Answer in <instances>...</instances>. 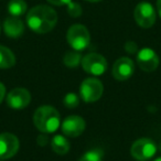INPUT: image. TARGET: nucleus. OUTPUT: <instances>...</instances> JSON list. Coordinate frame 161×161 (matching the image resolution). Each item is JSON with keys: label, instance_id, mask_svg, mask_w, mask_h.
Segmentation results:
<instances>
[{"label": "nucleus", "instance_id": "obj_10", "mask_svg": "<svg viewBox=\"0 0 161 161\" xmlns=\"http://www.w3.org/2000/svg\"><path fill=\"white\" fill-rule=\"evenodd\" d=\"M86 127V123L83 118L77 115H71L67 116L64 120L61 123V129L64 136L76 138L83 134Z\"/></svg>", "mask_w": 161, "mask_h": 161}, {"label": "nucleus", "instance_id": "obj_7", "mask_svg": "<svg viewBox=\"0 0 161 161\" xmlns=\"http://www.w3.org/2000/svg\"><path fill=\"white\" fill-rule=\"evenodd\" d=\"M134 18L139 27L143 29H149L156 23V10L151 3L142 1V3H139L135 8Z\"/></svg>", "mask_w": 161, "mask_h": 161}, {"label": "nucleus", "instance_id": "obj_28", "mask_svg": "<svg viewBox=\"0 0 161 161\" xmlns=\"http://www.w3.org/2000/svg\"><path fill=\"white\" fill-rule=\"evenodd\" d=\"M0 30H1V27H0Z\"/></svg>", "mask_w": 161, "mask_h": 161}, {"label": "nucleus", "instance_id": "obj_12", "mask_svg": "<svg viewBox=\"0 0 161 161\" xmlns=\"http://www.w3.org/2000/svg\"><path fill=\"white\" fill-rule=\"evenodd\" d=\"M134 72L135 64L132 60L129 58H126V56H123V58H119L114 63L112 73L115 80L123 82V80H126L131 77Z\"/></svg>", "mask_w": 161, "mask_h": 161}, {"label": "nucleus", "instance_id": "obj_27", "mask_svg": "<svg viewBox=\"0 0 161 161\" xmlns=\"http://www.w3.org/2000/svg\"><path fill=\"white\" fill-rule=\"evenodd\" d=\"M154 161H161V157H159V158H157Z\"/></svg>", "mask_w": 161, "mask_h": 161}, {"label": "nucleus", "instance_id": "obj_6", "mask_svg": "<svg viewBox=\"0 0 161 161\" xmlns=\"http://www.w3.org/2000/svg\"><path fill=\"white\" fill-rule=\"evenodd\" d=\"M157 152V145L150 138H140L136 140L130 148V154L138 161H147Z\"/></svg>", "mask_w": 161, "mask_h": 161}, {"label": "nucleus", "instance_id": "obj_2", "mask_svg": "<svg viewBox=\"0 0 161 161\" xmlns=\"http://www.w3.org/2000/svg\"><path fill=\"white\" fill-rule=\"evenodd\" d=\"M33 124L39 131L43 134H52L61 126L60 113L53 106H40L33 114Z\"/></svg>", "mask_w": 161, "mask_h": 161}, {"label": "nucleus", "instance_id": "obj_18", "mask_svg": "<svg viewBox=\"0 0 161 161\" xmlns=\"http://www.w3.org/2000/svg\"><path fill=\"white\" fill-rule=\"evenodd\" d=\"M104 151L102 149H91L80 157L78 161H103Z\"/></svg>", "mask_w": 161, "mask_h": 161}, {"label": "nucleus", "instance_id": "obj_8", "mask_svg": "<svg viewBox=\"0 0 161 161\" xmlns=\"http://www.w3.org/2000/svg\"><path fill=\"white\" fill-rule=\"evenodd\" d=\"M7 105L14 110L25 109L31 103V94L28 90L22 87H17L10 91L6 96Z\"/></svg>", "mask_w": 161, "mask_h": 161}, {"label": "nucleus", "instance_id": "obj_11", "mask_svg": "<svg viewBox=\"0 0 161 161\" xmlns=\"http://www.w3.org/2000/svg\"><path fill=\"white\" fill-rule=\"evenodd\" d=\"M159 56L150 47H143L137 53V64L143 72H152L159 66Z\"/></svg>", "mask_w": 161, "mask_h": 161}, {"label": "nucleus", "instance_id": "obj_26", "mask_svg": "<svg viewBox=\"0 0 161 161\" xmlns=\"http://www.w3.org/2000/svg\"><path fill=\"white\" fill-rule=\"evenodd\" d=\"M85 1H88V3H98V1H102V0H85Z\"/></svg>", "mask_w": 161, "mask_h": 161}, {"label": "nucleus", "instance_id": "obj_13", "mask_svg": "<svg viewBox=\"0 0 161 161\" xmlns=\"http://www.w3.org/2000/svg\"><path fill=\"white\" fill-rule=\"evenodd\" d=\"M3 31L8 38L18 39L25 32V25L18 17H8L3 22Z\"/></svg>", "mask_w": 161, "mask_h": 161}, {"label": "nucleus", "instance_id": "obj_4", "mask_svg": "<svg viewBox=\"0 0 161 161\" xmlns=\"http://www.w3.org/2000/svg\"><path fill=\"white\" fill-rule=\"evenodd\" d=\"M104 86L99 80L88 77L84 80L80 86V96L84 103H95L102 97Z\"/></svg>", "mask_w": 161, "mask_h": 161}, {"label": "nucleus", "instance_id": "obj_24", "mask_svg": "<svg viewBox=\"0 0 161 161\" xmlns=\"http://www.w3.org/2000/svg\"><path fill=\"white\" fill-rule=\"evenodd\" d=\"M5 96H6V86L0 82V104L3 103Z\"/></svg>", "mask_w": 161, "mask_h": 161}, {"label": "nucleus", "instance_id": "obj_5", "mask_svg": "<svg viewBox=\"0 0 161 161\" xmlns=\"http://www.w3.org/2000/svg\"><path fill=\"white\" fill-rule=\"evenodd\" d=\"M80 64L86 73L94 76H101L106 72L108 63L102 54L92 52L82 58Z\"/></svg>", "mask_w": 161, "mask_h": 161}, {"label": "nucleus", "instance_id": "obj_9", "mask_svg": "<svg viewBox=\"0 0 161 161\" xmlns=\"http://www.w3.org/2000/svg\"><path fill=\"white\" fill-rule=\"evenodd\" d=\"M20 148L18 137L10 132L0 134V160H7L16 156Z\"/></svg>", "mask_w": 161, "mask_h": 161}, {"label": "nucleus", "instance_id": "obj_17", "mask_svg": "<svg viewBox=\"0 0 161 161\" xmlns=\"http://www.w3.org/2000/svg\"><path fill=\"white\" fill-rule=\"evenodd\" d=\"M82 62V55L78 51H69L65 53L64 58H63V63L66 67L69 69H75Z\"/></svg>", "mask_w": 161, "mask_h": 161}, {"label": "nucleus", "instance_id": "obj_21", "mask_svg": "<svg viewBox=\"0 0 161 161\" xmlns=\"http://www.w3.org/2000/svg\"><path fill=\"white\" fill-rule=\"evenodd\" d=\"M125 50L129 54H134L138 51V47H137L136 42H134V41H128L125 44Z\"/></svg>", "mask_w": 161, "mask_h": 161}, {"label": "nucleus", "instance_id": "obj_22", "mask_svg": "<svg viewBox=\"0 0 161 161\" xmlns=\"http://www.w3.org/2000/svg\"><path fill=\"white\" fill-rule=\"evenodd\" d=\"M47 1L51 3V5L60 7V6H67L72 0H47Z\"/></svg>", "mask_w": 161, "mask_h": 161}, {"label": "nucleus", "instance_id": "obj_20", "mask_svg": "<svg viewBox=\"0 0 161 161\" xmlns=\"http://www.w3.org/2000/svg\"><path fill=\"white\" fill-rule=\"evenodd\" d=\"M66 7H67V14H69L72 18H78V17L82 14V12H83L80 5L75 3V1H71Z\"/></svg>", "mask_w": 161, "mask_h": 161}, {"label": "nucleus", "instance_id": "obj_14", "mask_svg": "<svg viewBox=\"0 0 161 161\" xmlns=\"http://www.w3.org/2000/svg\"><path fill=\"white\" fill-rule=\"evenodd\" d=\"M51 148L56 154L64 156L69 151V142L65 136L55 135L51 139Z\"/></svg>", "mask_w": 161, "mask_h": 161}, {"label": "nucleus", "instance_id": "obj_19", "mask_svg": "<svg viewBox=\"0 0 161 161\" xmlns=\"http://www.w3.org/2000/svg\"><path fill=\"white\" fill-rule=\"evenodd\" d=\"M80 104V97L75 93H69L63 98V105L66 108H75Z\"/></svg>", "mask_w": 161, "mask_h": 161}, {"label": "nucleus", "instance_id": "obj_3", "mask_svg": "<svg viewBox=\"0 0 161 161\" xmlns=\"http://www.w3.org/2000/svg\"><path fill=\"white\" fill-rule=\"evenodd\" d=\"M66 40L73 50L82 52L90 45L91 34L87 28L83 25L76 23L69 28L66 33Z\"/></svg>", "mask_w": 161, "mask_h": 161}, {"label": "nucleus", "instance_id": "obj_16", "mask_svg": "<svg viewBox=\"0 0 161 161\" xmlns=\"http://www.w3.org/2000/svg\"><path fill=\"white\" fill-rule=\"evenodd\" d=\"M27 10L28 5L25 0H10L8 3V12L12 17L20 18L27 12Z\"/></svg>", "mask_w": 161, "mask_h": 161}, {"label": "nucleus", "instance_id": "obj_23", "mask_svg": "<svg viewBox=\"0 0 161 161\" xmlns=\"http://www.w3.org/2000/svg\"><path fill=\"white\" fill-rule=\"evenodd\" d=\"M47 141H49V139H47V134H45V135H40V136L36 138V142H38L40 146L47 145Z\"/></svg>", "mask_w": 161, "mask_h": 161}, {"label": "nucleus", "instance_id": "obj_1", "mask_svg": "<svg viewBox=\"0 0 161 161\" xmlns=\"http://www.w3.org/2000/svg\"><path fill=\"white\" fill-rule=\"evenodd\" d=\"M56 23H58V14L50 6L39 5L28 11L27 25L36 33H47L55 28Z\"/></svg>", "mask_w": 161, "mask_h": 161}, {"label": "nucleus", "instance_id": "obj_15", "mask_svg": "<svg viewBox=\"0 0 161 161\" xmlns=\"http://www.w3.org/2000/svg\"><path fill=\"white\" fill-rule=\"evenodd\" d=\"M16 64V56L14 52L5 45H0V69H10Z\"/></svg>", "mask_w": 161, "mask_h": 161}, {"label": "nucleus", "instance_id": "obj_25", "mask_svg": "<svg viewBox=\"0 0 161 161\" xmlns=\"http://www.w3.org/2000/svg\"><path fill=\"white\" fill-rule=\"evenodd\" d=\"M157 10H158V14L161 18V0H157Z\"/></svg>", "mask_w": 161, "mask_h": 161}]
</instances>
